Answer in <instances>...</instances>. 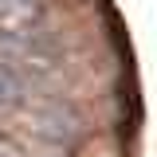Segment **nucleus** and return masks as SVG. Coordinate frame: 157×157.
<instances>
[{
  "label": "nucleus",
  "instance_id": "obj_1",
  "mask_svg": "<svg viewBox=\"0 0 157 157\" xmlns=\"http://www.w3.org/2000/svg\"><path fill=\"white\" fill-rule=\"evenodd\" d=\"M47 16V0H0V32H32Z\"/></svg>",
  "mask_w": 157,
  "mask_h": 157
}]
</instances>
